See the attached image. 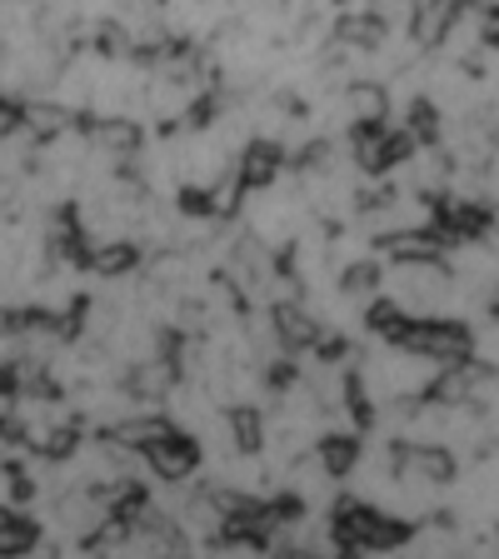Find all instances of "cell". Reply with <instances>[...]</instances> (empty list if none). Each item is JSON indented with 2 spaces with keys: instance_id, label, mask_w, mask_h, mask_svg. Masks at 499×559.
<instances>
[{
  "instance_id": "1",
  "label": "cell",
  "mask_w": 499,
  "mask_h": 559,
  "mask_svg": "<svg viewBox=\"0 0 499 559\" xmlns=\"http://www.w3.org/2000/svg\"><path fill=\"white\" fill-rule=\"evenodd\" d=\"M395 349H409L415 360H435V365H450L460 355L475 349V330L450 310H430V314H409L405 335L395 340Z\"/></svg>"
},
{
  "instance_id": "2",
  "label": "cell",
  "mask_w": 499,
  "mask_h": 559,
  "mask_svg": "<svg viewBox=\"0 0 499 559\" xmlns=\"http://www.w3.org/2000/svg\"><path fill=\"white\" fill-rule=\"evenodd\" d=\"M140 460H145V465H151V475L165 479V485H186V479L200 469V460H205V444H200L195 430L170 425L161 440H151L145 450H140Z\"/></svg>"
},
{
  "instance_id": "3",
  "label": "cell",
  "mask_w": 499,
  "mask_h": 559,
  "mask_svg": "<svg viewBox=\"0 0 499 559\" xmlns=\"http://www.w3.org/2000/svg\"><path fill=\"white\" fill-rule=\"evenodd\" d=\"M270 335H275L280 349L305 355L314 340L325 335V320H320L310 305H300V295H290V300H275V305H270Z\"/></svg>"
},
{
  "instance_id": "4",
  "label": "cell",
  "mask_w": 499,
  "mask_h": 559,
  "mask_svg": "<svg viewBox=\"0 0 499 559\" xmlns=\"http://www.w3.org/2000/svg\"><path fill=\"white\" fill-rule=\"evenodd\" d=\"M280 170H285V145H280V140H270V135L245 140L240 155H235V175L245 180V190H250V195L275 186Z\"/></svg>"
},
{
  "instance_id": "5",
  "label": "cell",
  "mask_w": 499,
  "mask_h": 559,
  "mask_svg": "<svg viewBox=\"0 0 499 559\" xmlns=\"http://www.w3.org/2000/svg\"><path fill=\"white\" fill-rule=\"evenodd\" d=\"M140 265H145V250H140L135 235H110V240H91L81 270H91L95 280H126Z\"/></svg>"
},
{
  "instance_id": "6",
  "label": "cell",
  "mask_w": 499,
  "mask_h": 559,
  "mask_svg": "<svg viewBox=\"0 0 499 559\" xmlns=\"http://www.w3.org/2000/svg\"><path fill=\"white\" fill-rule=\"evenodd\" d=\"M75 120H81V135L91 140L100 155H110V160H135L140 140H145V130H140L130 116H100V120L75 116Z\"/></svg>"
},
{
  "instance_id": "7",
  "label": "cell",
  "mask_w": 499,
  "mask_h": 559,
  "mask_svg": "<svg viewBox=\"0 0 499 559\" xmlns=\"http://www.w3.org/2000/svg\"><path fill=\"white\" fill-rule=\"evenodd\" d=\"M330 40L345 50H380L390 40V21L380 11H345L330 25Z\"/></svg>"
},
{
  "instance_id": "8",
  "label": "cell",
  "mask_w": 499,
  "mask_h": 559,
  "mask_svg": "<svg viewBox=\"0 0 499 559\" xmlns=\"http://www.w3.org/2000/svg\"><path fill=\"white\" fill-rule=\"evenodd\" d=\"M310 454L320 460V469H325L330 479H345V475H355V469H360L365 444H360V435H355V430H325L320 440H314Z\"/></svg>"
},
{
  "instance_id": "9",
  "label": "cell",
  "mask_w": 499,
  "mask_h": 559,
  "mask_svg": "<svg viewBox=\"0 0 499 559\" xmlns=\"http://www.w3.org/2000/svg\"><path fill=\"white\" fill-rule=\"evenodd\" d=\"M450 5H440V0H415V11H409V46L415 50H440L444 46V35H450L454 25Z\"/></svg>"
},
{
  "instance_id": "10",
  "label": "cell",
  "mask_w": 499,
  "mask_h": 559,
  "mask_svg": "<svg viewBox=\"0 0 499 559\" xmlns=\"http://www.w3.org/2000/svg\"><path fill=\"white\" fill-rule=\"evenodd\" d=\"M75 126V110L66 100H21V130H31L35 140H60Z\"/></svg>"
},
{
  "instance_id": "11",
  "label": "cell",
  "mask_w": 499,
  "mask_h": 559,
  "mask_svg": "<svg viewBox=\"0 0 499 559\" xmlns=\"http://www.w3.org/2000/svg\"><path fill=\"white\" fill-rule=\"evenodd\" d=\"M345 110L349 126H384L390 120V91L380 81H355L345 85Z\"/></svg>"
},
{
  "instance_id": "12",
  "label": "cell",
  "mask_w": 499,
  "mask_h": 559,
  "mask_svg": "<svg viewBox=\"0 0 499 559\" xmlns=\"http://www.w3.org/2000/svg\"><path fill=\"white\" fill-rule=\"evenodd\" d=\"M225 425H230L235 454H260V450H265V415H260L250 400H235V405H225Z\"/></svg>"
},
{
  "instance_id": "13",
  "label": "cell",
  "mask_w": 499,
  "mask_h": 559,
  "mask_svg": "<svg viewBox=\"0 0 499 559\" xmlns=\"http://www.w3.org/2000/svg\"><path fill=\"white\" fill-rule=\"evenodd\" d=\"M405 325H409V310L395 295H375V300L365 305V330H370L375 340H384V345H395V340L405 335Z\"/></svg>"
},
{
  "instance_id": "14",
  "label": "cell",
  "mask_w": 499,
  "mask_h": 559,
  "mask_svg": "<svg viewBox=\"0 0 499 559\" xmlns=\"http://www.w3.org/2000/svg\"><path fill=\"white\" fill-rule=\"evenodd\" d=\"M444 120H440V105L430 100V95H415L409 100V110H405V130L419 140V145H440V135H444Z\"/></svg>"
},
{
  "instance_id": "15",
  "label": "cell",
  "mask_w": 499,
  "mask_h": 559,
  "mask_svg": "<svg viewBox=\"0 0 499 559\" xmlns=\"http://www.w3.org/2000/svg\"><path fill=\"white\" fill-rule=\"evenodd\" d=\"M384 285V265L380 260H355V265H345L340 270V295H345V300H360V295H375Z\"/></svg>"
},
{
  "instance_id": "16",
  "label": "cell",
  "mask_w": 499,
  "mask_h": 559,
  "mask_svg": "<svg viewBox=\"0 0 499 559\" xmlns=\"http://www.w3.org/2000/svg\"><path fill=\"white\" fill-rule=\"evenodd\" d=\"M415 151H419V140L409 135L405 126H384V130H380V180L395 170V165H409V160H415Z\"/></svg>"
},
{
  "instance_id": "17",
  "label": "cell",
  "mask_w": 499,
  "mask_h": 559,
  "mask_svg": "<svg viewBox=\"0 0 499 559\" xmlns=\"http://www.w3.org/2000/svg\"><path fill=\"white\" fill-rule=\"evenodd\" d=\"M15 135H21V100L0 95V140H15Z\"/></svg>"
},
{
  "instance_id": "18",
  "label": "cell",
  "mask_w": 499,
  "mask_h": 559,
  "mask_svg": "<svg viewBox=\"0 0 499 559\" xmlns=\"http://www.w3.org/2000/svg\"><path fill=\"white\" fill-rule=\"evenodd\" d=\"M440 5H450V11H465L470 0H440Z\"/></svg>"
},
{
  "instance_id": "19",
  "label": "cell",
  "mask_w": 499,
  "mask_h": 559,
  "mask_svg": "<svg viewBox=\"0 0 499 559\" xmlns=\"http://www.w3.org/2000/svg\"><path fill=\"white\" fill-rule=\"evenodd\" d=\"M495 549H499V530H495Z\"/></svg>"
}]
</instances>
